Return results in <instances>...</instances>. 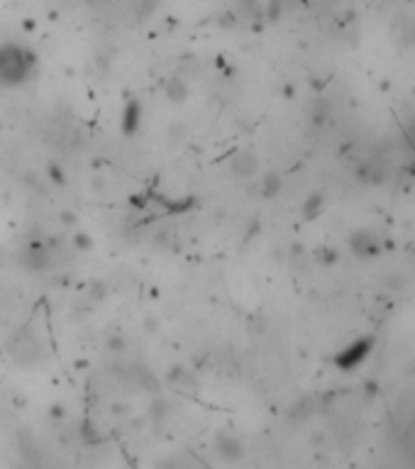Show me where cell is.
<instances>
[{"label":"cell","mask_w":415,"mask_h":469,"mask_svg":"<svg viewBox=\"0 0 415 469\" xmlns=\"http://www.w3.org/2000/svg\"><path fill=\"white\" fill-rule=\"evenodd\" d=\"M171 384H176L178 388H195V377L186 369H173L171 372Z\"/></svg>","instance_id":"10"},{"label":"cell","mask_w":415,"mask_h":469,"mask_svg":"<svg viewBox=\"0 0 415 469\" xmlns=\"http://www.w3.org/2000/svg\"><path fill=\"white\" fill-rule=\"evenodd\" d=\"M164 93H167V98L171 103H184L186 96H189V86H186L184 76L178 74V76L167 79V81H164Z\"/></svg>","instance_id":"8"},{"label":"cell","mask_w":415,"mask_h":469,"mask_svg":"<svg viewBox=\"0 0 415 469\" xmlns=\"http://www.w3.org/2000/svg\"><path fill=\"white\" fill-rule=\"evenodd\" d=\"M352 249H354L359 257H374V254L379 252V244L369 232H357L354 238H352Z\"/></svg>","instance_id":"9"},{"label":"cell","mask_w":415,"mask_h":469,"mask_svg":"<svg viewBox=\"0 0 415 469\" xmlns=\"http://www.w3.org/2000/svg\"><path fill=\"white\" fill-rule=\"evenodd\" d=\"M12 357H17L20 364H32L34 359H39V342L34 340L32 335L20 333L15 337V342H10Z\"/></svg>","instance_id":"2"},{"label":"cell","mask_w":415,"mask_h":469,"mask_svg":"<svg viewBox=\"0 0 415 469\" xmlns=\"http://www.w3.org/2000/svg\"><path fill=\"white\" fill-rule=\"evenodd\" d=\"M320 208H323V196H310V198H308V203L303 205V216L306 218H315L320 213Z\"/></svg>","instance_id":"12"},{"label":"cell","mask_w":415,"mask_h":469,"mask_svg":"<svg viewBox=\"0 0 415 469\" xmlns=\"http://www.w3.org/2000/svg\"><path fill=\"white\" fill-rule=\"evenodd\" d=\"M230 169H232V174H235L237 178H252L254 174H257L259 164H257V159L249 154V152H237V154H232Z\"/></svg>","instance_id":"4"},{"label":"cell","mask_w":415,"mask_h":469,"mask_svg":"<svg viewBox=\"0 0 415 469\" xmlns=\"http://www.w3.org/2000/svg\"><path fill=\"white\" fill-rule=\"evenodd\" d=\"M281 189V178L276 176V174H266L264 181H262V194L266 196V198H271V196H276Z\"/></svg>","instance_id":"11"},{"label":"cell","mask_w":415,"mask_h":469,"mask_svg":"<svg viewBox=\"0 0 415 469\" xmlns=\"http://www.w3.org/2000/svg\"><path fill=\"white\" fill-rule=\"evenodd\" d=\"M49 249L44 247V244H32V247H28V252H25V267H28L30 271H39L44 269V267L49 264Z\"/></svg>","instance_id":"7"},{"label":"cell","mask_w":415,"mask_h":469,"mask_svg":"<svg viewBox=\"0 0 415 469\" xmlns=\"http://www.w3.org/2000/svg\"><path fill=\"white\" fill-rule=\"evenodd\" d=\"M195 69H198V59H193V56H184V59L178 61V74L181 76L195 74Z\"/></svg>","instance_id":"13"},{"label":"cell","mask_w":415,"mask_h":469,"mask_svg":"<svg viewBox=\"0 0 415 469\" xmlns=\"http://www.w3.org/2000/svg\"><path fill=\"white\" fill-rule=\"evenodd\" d=\"M34 69V54L20 44H3L0 47V83L6 86H20L28 81Z\"/></svg>","instance_id":"1"},{"label":"cell","mask_w":415,"mask_h":469,"mask_svg":"<svg viewBox=\"0 0 415 469\" xmlns=\"http://www.w3.org/2000/svg\"><path fill=\"white\" fill-rule=\"evenodd\" d=\"M215 450L225 462H237V459H242V442L232 435L215 437Z\"/></svg>","instance_id":"5"},{"label":"cell","mask_w":415,"mask_h":469,"mask_svg":"<svg viewBox=\"0 0 415 469\" xmlns=\"http://www.w3.org/2000/svg\"><path fill=\"white\" fill-rule=\"evenodd\" d=\"M369 350H372V340H357L354 345H350L347 350H342L340 355H337V364H340L342 369L357 367V364H361V362L367 359Z\"/></svg>","instance_id":"3"},{"label":"cell","mask_w":415,"mask_h":469,"mask_svg":"<svg viewBox=\"0 0 415 469\" xmlns=\"http://www.w3.org/2000/svg\"><path fill=\"white\" fill-rule=\"evenodd\" d=\"M142 123V105L137 101H129L123 110V118H120V127H123L125 135H135L140 129Z\"/></svg>","instance_id":"6"}]
</instances>
